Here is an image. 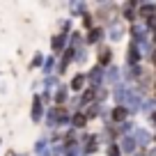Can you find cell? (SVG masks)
<instances>
[{
    "instance_id": "7a4b0ae2",
    "label": "cell",
    "mask_w": 156,
    "mask_h": 156,
    "mask_svg": "<svg viewBox=\"0 0 156 156\" xmlns=\"http://www.w3.org/2000/svg\"><path fill=\"white\" fill-rule=\"evenodd\" d=\"M83 83H85V78L83 76H76V78H73V90H80V87H83Z\"/></svg>"
},
{
    "instance_id": "3957f363",
    "label": "cell",
    "mask_w": 156,
    "mask_h": 156,
    "mask_svg": "<svg viewBox=\"0 0 156 156\" xmlns=\"http://www.w3.org/2000/svg\"><path fill=\"white\" fill-rule=\"evenodd\" d=\"M73 124L76 126H85V115H76L73 117Z\"/></svg>"
},
{
    "instance_id": "277c9868",
    "label": "cell",
    "mask_w": 156,
    "mask_h": 156,
    "mask_svg": "<svg viewBox=\"0 0 156 156\" xmlns=\"http://www.w3.org/2000/svg\"><path fill=\"white\" fill-rule=\"evenodd\" d=\"M108 60H110V53H108V51H103V53L99 55V62H101V64H106Z\"/></svg>"
},
{
    "instance_id": "8992f818",
    "label": "cell",
    "mask_w": 156,
    "mask_h": 156,
    "mask_svg": "<svg viewBox=\"0 0 156 156\" xmlns=\"http://www.w3.org/2000/svg\"><path fill=\"white\" fill-rule=\"evenodd\" d=\"M154 64H156V53H154Z\"/></svg>"
},
{
    "instance_id": "6da1fadb",
    "label": "cell",
    "mask_w": 156,
    "mask_h": 156,
    "mask_svg": "<svg viewBox=\"0 0 156 156\" xmlns=\"http://www.w3.org/2000/svg\"><path fill=\"white\" fill-rule=\"evenodd\" d=\"M112 117H115L117 122H122L124 117H126V108H115V110H112Z\"/></svg>"
},
{
    "instance_id": "5b68a950",
    "label": "cell",
    "mask_w": 156,
    "mask_h": 156,
    "mask_svg": "<svg viewBox=\"0 0 156 156\" xmlns=\"http://www.w3.org/2000/svg\"><path fill=\"white\" fill-rule=\"evenodd\" d=\"M99 37H101V30H92V34H90V41H97Z\"/></svg>"
}]
</instances>
